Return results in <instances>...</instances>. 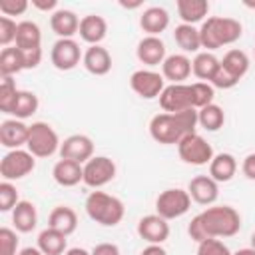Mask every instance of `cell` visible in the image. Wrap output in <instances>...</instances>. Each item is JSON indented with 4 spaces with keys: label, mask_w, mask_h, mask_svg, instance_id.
<instances>
[{
    "label": "cell",
    "mask_w": 255,
    "mask_h": 255,
    "mask_svg": "<svg viewBox=\"0 0 255 255\" xmlns=\"http://www.w3.org/2000/svg\"><path fill=\"white\" fill-rule=\"evenodd\" d=\"M241 229V215L231 205H209L201 213H197L187 233L195 243L205 239H219V237H233Z\"/></svg>",
    "instance_id": "cell-1"
},
{
    "label": "cell",
    "mask_w": 255,
    "mask_h": 255,
    "mask_svg": "<svg viewBox=\"0 0 255 255\" xmlns=\"http://www.w3.org/2000/svg\"><path fill=\"white\" fill-rule=\"evenodd\" d=\"M197 110H183L177 114H155L149 120V135L153 141L163 145H177L185 135L195 133L197 128Z\"/></svg>",
    "instance_id": "cell-2"
},
{
    "label": "cell",
    "mask_w": 255,
    "mask_h": 255,
    "mask_svg": "<svg viewBox=\"0 0 255 255\" xmlns=\"http://www.w3.org/2000/svg\"><path fill=\"white\" fill-rule=\"evenodd\" d=\"M241 34H243L241 22L235 18H225V16H211L199 28L201 48H205V52L235 44L241 38Z\"/></svg>",
    "instance_id": "cell-3"
},
{
    "label": "cell",
    "mask_w": 255,
    "mask_h": 255,
    "mask_svg": "<svg viewBox=\"0 0 255 255\" xmlns=\"http://www.w3.org/2000/svg\"><path fill=\"white\" fill-rule=\"evenodd\" d=\"M86 213L92 221L104 225V227H114L118 225L124 215H126V207H124V201L116 195H110L106 191H92L88 197H86Z\"/></svg>",
    "instance_id": "cell-4"
},
{
    "label": "cell",
    "mask_w": 255,
    "mask_h": 255,
    "mask_svg": "<svg viewBox=\"0 0 255 255\" xmlns=\"http://www.w3.org/2000/svg\"><path fill=\"white\" fill-rule=\"evenodd\" d=\"M60 145H62V141H60L56 129L50 124H46V122H34L30 126L26 149L34 157H50L56 151H60Z\"/></svg>",
    "instance_id": "cell-5"
},
{
    "label": "cell",
    "mask_w": 255,
    "mask_h": 255,
    "mask_svg": "<svg viewBox=\"0 0 255 255\" xmlns=\"http://www.w3.org/2000/svg\"><path fill=\"white\" fill-rule=\"evenodd\" d=\"M189 207H191V197L187 189H181V187H169L161 191L155 199V213L167 221L185 215Z\"/></svg>",
    "instance_id": "cell-6"
},
{
    "label": "cell",
    "mask_w": 255,
    "mask_h": 255,
    "mask_svg": "<svg viewBox=\"0 0 255 255\" xmlns=\"http://www.w3.org/2000/svg\"><path fill=\"white\" fill-rule=\"evenodd\" d=\"M177 153L181 161L189 165H209L213 159V147L211 143L199 135V133H189L177 143Z\"/></svg>",
    "instance_id": "cell-7"
},
{
    "label": "cell",
    "mask_w": 255,
    "mask_h": 255,
    "mask_svg": "<svg viewBox=\"0 0 255 255\" xmlns=\"http://www.w3.org/2000/svg\"><path fill=\"white\" fill-rule=\"evenodd\" d=\"M36 167V157L28 149H10L0 159V175L2 181H16L32 173Z\"/></svg>",
    "instance_id": "cell-8"
},
{
    "label": "cell",
    "mask_w": 255,
    "mask_h": 255,
    "mask_svg": "<svg viewBox=\"0 0 255 255\" xmlns=\"http://www.w3.org/2000/svg\"><path fill=\"white\" fill-rule=\"evenodd\" d=\"M116 163L108 155H94L84 163V181L92 189H100L108 185L116 177Z\"/></svg>",
    "instance_id": "cell-9"
},
{
    "label": "cell",
    "mask_w": 255,
    "mask_h": 255,
    "mask_svg": "<svg viewBox=\"0 0 255 255\" xmlns=\"http://www.w3.org/2000/svg\"><path fill=\"white\" fill-rule=\"evenodd\" d=\"M50 60H52V64H54L56 70L70 72V70H74L84 60V54L80 50V44L74 38H60L52 46Z\"/></svg>",
    "instance_id": "cell-10"
},
{
    "label": "cell",
    "mask_w": 255,
    "mask_h": 255,
    "mask_svg": "<svg viewBox=\"0 0 255 255\" xmlns=\"http://www.w3.org/2000/svg\"><path fill=\"white\" fill-rule=\"evenodd\" d=\"M159 106L167 114H177L193 108L191 84H169L159 94Z\"/></svg>",
    "instance_id": "cell-11"
},
{
    "label": "cell",
    "mask_w": 255,
    "mask_h": 255,
    "mask_svg": "<svg viewBox=\"0 0 255 255\" xmlns=\"http://www.w3.org/2000/svg\"><path fill=\"white\" fill-rule=\"evenodd\" d=\"M129 86L139 98L153 100V98H159V94L163 92L165 78L153 70H135L129 76Z\"/></svg>",
    "instance_id": "cell-12"
},
{
    "label": "cell",
    "mask_w": 255,
    "mask_h": 255,
    "mask_svg": "<svg viewBox=\"0 0 255 255\" xmlns=\"http://www.w3.org/2000/svg\"><path fill=\"white\" fill-rule=\"evenodd\" d=\"M58 153L60 159H72L84 165L88 159L94 157V141L84 133H72L62 141Z\"/></svg>",
    "instance_id": "cell-13"
},
{
    "label": "cell",
    "mask_w": 255,
    "mask_h": 255,
    "mask_svg": "<svg viewBox=\"0 0 255 255\" xmlns=\"http://www.w3.org/2000/svg\"><path fill=\"white\" fill-rule=\"evenodd\" d=\"M137 235L151 245H161L169 237V223L157 213L143 215L137 221Z\"/></svg>",
    "instance_id": "cell-14"
},
{
    "label": "cell",
    "mask_w": 255,
    "mask_h": 255,
    "mask_svg": "<svg viewBox=\"0 0 255 255\" xmlns=\"http://www.w3.org/2000/svg\"><path fill=\"white\" fill-rule=\"evenodd\" d=\"M187 193L191 201L209 207L219 197V183L209 175H195L187 185Z\"/></svg>",
    "instance_id": "cell-15"
},
{
    "label": "cell",
    "mask_w": 255,
    "mask_h": 255,
    "mask_svg": "<svg viewBox=\"0 0 255 255\" xmlns=\"http://www.w3.org/2000/svg\"><path fill=\"white\" fill-rule=\"evenodd\" d=\"M135 56L141 64H145L149 68L159 66L167 58L165 56V44L159 36H145L139 40V44L135 48Z\"/></svg>",
    "instance_id": "cell-16"
},
{
    "label": "cell",
    "mask_w": 255,
    "mask_h": 255,
    "mask_svg": "<svg viewBox=\"0 0 255 255\" xmlns=\"http://www.w3.org/2000/svg\"><path fill=\"white\" fill-rule=\"evenodd\" d=\"M30 126H26L22 120H4L0 124V143L8 149H20L28 141Z\"/></svg>",
    "instance_id": "cell-17"
},
{
    "label": "cell",
    "mask_w": 255,
    "mask_h": 255,
    "mask_svg": "<svg viewBox=\"0 0 255 255\" xmlns=\"http://www.w3.org/2000/svg\"><path fill=\"white\" fill-rule=\"evenodd\" d=\"M161 76L171 84H183L191 76V60L185 54H171L161 64Z\"/></svg>",
    "instance_id": "cell-18"
},
{
    "label": "cell",
    "mask_w": 255,
    "mask_h": 255,
    "mask_svg": "<svg viewBox=\"0 0 255 255\" xmlns=\"http://www.w3.org/2000/svg\"><path fill=\"white\" fill-rule=\"evenodd\" d=\"M52 177L62 187H74L84 181V165L72 159H58L52 169Z\"/></svg>",
    "instance_id": "cell-19"
},
{
    "label": "cell",
    "mask_w": 255,
    "mask_h": 255,
    "mask_svg": "<svg viewBox=\"0 0 255 255\" xmlns=\"http://www.w3.org/2000/svg\"><path fill=\"white\" fill-rule=\"evenodd\" d=\"M80 38L90 46H100L108 34V22L98 14H88L80 20Z\"/></svg>",
    "instance_id": "cell-20"
},
{
    "label": "cell",
    "mask_w": 255,
    "mask_h": 255,
    "mask_svg": "<svg viewBox=\"0 0 255 255\" xmlns=\"http://www.w3.org/2000/svg\"><path fill=\"white\" fill-rule=\"evenodd\" d=\"M18 50H22L24 54L28 52H38L42 50V32L38 28L36 22L24 20L18 22V32H16V44Z\"/></svg>",
    "instance_id": "cell-21"
},
{
    "label": "cell",
    "mask_w": 255,
    "mask_h": 255,
    "mask_svg": "<svg viewBox=\"0 0 255 255\" xmlns=\"http://www.w3.org/2000/svg\"><path fill=\"white\" fill-rule=\"evenodd\" d=\"M50 26H52V32L56 36H60V38H72L74 34L80 32V18L72 10L58 8L50 16Z\"/></svg>",
    "instance_id": "cell-22"
},
{
    "label": "cell",
    "mask_w": 255,
    "mask_h": 255,
    "mask_svg": "<svg viewBox=\"0 0 255 255\" xmlns=\"http://www.w3.org/2000/svg\"><path fill=\"white\" fill-rule=\"evenodd\" d=\"M139 26L147 36H159L169 26V14L161 6H149L141 12Z\"/></svg>",
    "instance_id": "cell-23"
},
{
    "label": "cell",
    "mask_w": 255,
    "mask_h": 255,
    "mask_svg": "<svg viewBox=\"0 0 255 255\" xmlns=\"http://www.w3.org/2000/svg\"><path fill=\"white\" fill-rule=\"evenodd\" d=\"M84 68L94 76H106L112 70V54L104 46H90L84 52Z\"/></svg>",
    "instance_id": "cell-24"
},
{
    "label": "cell",
    "mask_w": 255,
    "mask_h": 255,
    "mask_svg": "<svg viewBox=\"0 0 255 255\" xmlns=\"http://www.w3.org/2000/svg\"><path fill=\"white\" fill-rule=\"evenodd\" d=\"M12 223L16 227V231L20 233H30L36 229L38 225V211H36V205L32 201H26V199H20L18 205L12 209Z\"/></svg>",
    "instance_id": "cell-25"
},
{
    "label": "cell",
    "mask_w": 255,
    "mask_h": 255,
    "mask_svg": "<svg viewBox=\"0 0 255 255\" xmlns=\"http://www.w3.org/2000/svg\"><path fill=\"white\" fill-rule=\"evenodd\" d=\"M48 227H52V229H56V231H60L68 237L78 229V215L72 207L58 205L48 215Z\"/></svg>",
    "instance_id": "cell-26"
},
{
    "label": "cell",
    "mask_w": 255,
    "mask_h": 255,
    "mask_svg": "<svg viewBox=\"0 0 255 255\" xmlns=\"http://www.w3.org/2000/svg\"><path fill=\"white\" fill-rule=\"evenodd\" d=\"M237 171V159L231 153H217L213 155L209 163V177H213L217 183L231 181Z\"/></svg>",
    "instance_id": "cell-27"
},
{
    "label": "cell",
    "mask_w": 255,
    "mask_h": 255,
    "mask_svg": "<svg viewBox=\"0 0 255 255\" xmlns=\"http://www.w3.org/2000/svg\"><path fill=\"white\" fill-rule=\"evenodd\" d=\"M66 235L52 229V227H46L44 231H40L38 235V249L44 253V255H64L68 251V243H66Z\"/></svg>",
    "instance_id": "cell-28"
},
{
    "label": "cell",
    "mask_w": 255,
    "mask_h": 255,
    "mask_svg": "<svg viewBox=\"0 0 255 255\" xmlns=\"http://www.w3.org/2000/svg\"><path fill=\"white\" fill-rule=\"evenodd\" d=\"M22 70H26V56H24V52L18 50L16 46L2 48V52H0V76L2 78H6V76L14 78Z\"/></svg>",
    "instance_id": "cell-29"
},
{
    "label": "cell",
    "mask_w": 255,
    "mask_h": 255,
    "mask_svg": "<svg viewBox=\"0 0 255 255\" xmlns=\"http://www.w3.org/2000/svg\"><path fill=\"white\" fill-rule=\"evenodd\" d=\"M209 12L207 0H177V14L181 18V24H197L201 22Z\"/></svg>",
    "instance_id": "cell-30"
},
{
    "label": "cell",
    "mask_w": 255,
    "mask_h": 255,
    "mask_svg": "<svg viewBox=\"0 0 255 255\" xmlns=\"http://www.w3.org/2000/svg\"><path fill=\"white\" fill-rule=\"evenodd\" d=\"M219 64H221V60H217L211 52H199L191 60V72L201 82H211L215 72L219 70Z\"/></svg>",
    "instance_id": "cell-31"
},
{
    "label": "cell",
    "mask_w": 255,
    "mask_h": 255,
    "mask_svg": "<svg viewBox=\"0 0 255 255\" xmlns=\"http://www.w3.org/2000/svg\"><path fill=\"white\" fill-rule=\"evenodd\" d=\"M221 68L231 74L235 80H241L247 72H249V56L239 50V48H233L229 52H225L223 60H221Z\"/></svg>",
    "instance_id": "cell-32"
},
{
    "label": "cell",
    "mask_w": 255,
    "mask_h": 255,
    "mask_svg": "<svg viewBox=\"0 0 255 255\" xmlns=\"http://www.w3.org/2000/svg\"><path fill=\"white\" fill-rule=\"evenodd\" d=\"M38 106H40V102H38V96H36L34 92L20 90L8 114L14 116L16 120H22V122H24L26 118H30V116H34V114L38 112Z\"/></svg>",
    "instance_id": "cell-33"
},
{
    "label": "cell",
    "mask_w": 255,
    "mask_h": 255,
    "mask_svg": "<svg viewBox=\"0 0 255 255\" xmlns=\"http://www.w3.org/2000/svg\"><path fill=\"white\" fill-rule=\"evenodd\" d=\"M173 40H175V44H177L183 52H187V54L197 52V54H199L201 38H199V30H197L195 26H191V24H179V26H175V30H173Z\"/></svg>",
    "instance_id": "cell-34"
},
{
    "label": "cell",
    "mask_w": 255,
    "mask_h": 255,
    "mask_svg": "<svg viewBox=\"0 0 255 255\" xmlns=\"http://www.w3.org/2000/svg\"><path fill=\"white\" fill-rule=\"evenodd\" d=\"M197 124L207 131H217L225 124V112L217 104H209L201 110H197Z\"/></svg>",
    "instance_id": "cell-35"
},
{
    "label": "cell",
    "mask_w": 255,
    "mask_h": 255,
    "mask_svg": "<svg viewBox=\"0 0 255 255\" xmlns=\"http://www.w3.org/2000/svg\"><path fill=\"white\" fill-rule=\"evenodd\" d=\"M191 94H193V108L201 110V108L213 104L215 88L209 82H193L191 84Z\"/></svg>",
    "instance_id": "cell-36"
},
{
    "label": "cell",
    "mask_w": 255,
    "mask_h": 255,
    "mask_svg": "<svg viewBox=\"0 0 255 255\" xmlns=\"http://www.w3.org/2000/svg\"><path fill=\"white\" fill-rule=\"evenodd\" d=\"M18 92L20 90L16 88V80L12 76L2 78V82H0V112H4V114L10 112V108H12L14 100H16V96H18Z\"/></svg>",
    "instance_id": "cell-37"
},
{
    "label": "cell",
    "mask_w": 255,
    "mask_h": 255,
    "mask_svg": "<svg viewBox=\"0 0 255 255\" xmlns=\"http://www.w3.org/2000/svg\"><path fill=\"white\" fill-rule=\"evenodd\" d=\"M18 189L12 181L0 183V211H12L18 205Z\"/></svg>",
    "instance_id": "cell-38"
},
{
    "label": "cell",
    "mask_w": 255,
    "mask_h": 255,
    "mask_svg": "<svg viewBox=\"0 0 255 255\" xmlns=\"http://www.w3.org/2000/svg\"><path fill=\"white\" fill-rule=\"evenodd\" d=\"M197 255H233L221 239H205L197 243Z\"/></svg>",
    "instance_id": "cell-39"
},
{
    "label": "cell",
    "mask_w": 255,
    "mask_h": 255,
    "mask_svg": "<svg viewBox=\"0 0 255 255\" xmlns=\"http://www.w3.org/2000/svg\"><path fill=\"white\" fill-rule=\"evenodd\" d=\"M16 32H18V22H14L8 16H0V44L4 48L16 42Z\"/></svg>",
    "instance_id": "cell-40"
},
{
    "label": "cell",
    "mask_w": 255,
    "mask_h": 255,
    "mask_svg": "<svg viewBox=\"0 0 255 255\" xmlns=\"http://www.w3.org/2000/svg\"><path fill=\"white\" fill-rule=\"evenodd\" d=\"M18 235L16 231L2 227L0 229V255H18Z\"/></svg>",
    "instance_id": "cell-41"
},
{
    "label": "cell",
    "mask_w": 255,
    "mask_h": 255,
    "mask_svg": "<svg viewBox=\"0 0 255 255\" xmlns=\"http://www.w3.org/2000/svg\"><path fill=\"white\" fill-rule=\"evenodd\" d=\"M28 10V0H0V12L4 16H20Z\"/></svg>",
    "instance_id": "cell-42"
},
{
    "label": "cell",
    "mask_w": 255,
    "mask_h": 255,
    "mask_svg": "<svg viewBox=\"0 0 255 255\" xmlns=\"http://www.w3.org/2000/svg\"><path fill=\"white\" fill-rule=\"evenodd\" d=\"M213 88H219V90H231V88H235L237 84H239V80H235L231 74H227L223 68H221V64H219V70L215 72V76H213V80L209 82Z\"/></svg>",
    "instance_id": "cell-43"
},
{
    "label": "cell",
    "mask_w": 255,
    "mask_h": 255,
    "mask_svg": "<svg viewBox=\"0 0 255 255\" xmlns=\"http://www.w3.org/2000/svg\"><path fill=\"white\" fill-rule=\"evenodd\" d=\"M90 253L92 255H120V247L116 243H98Z\"/></svg>",
    "instance_id": "cell-44"
},
{
    "label": "cell",
    "mask_w": 255,
    "mask_h": 255,
    "mask_svg": "<svg viewBox=\"0 0 255 255\" xmlns=\"http://www.w3.org/2000/svg\"><path fill=\"white\" fill-rule=\"evenodd\" d=\"M241 171H243V175H245L247 179H253V181H255V153H249V155L243 159Z\"/></svg>",
    "instance_id": "cell-45"
},
{
    "label": "cell",
    "mask_w": 255,
    "mask_h": 255,
    "mask_svg": "<svg viewBox=\"0 0 255 255\" xmlns=\"http://www.w3.org/2000/svg\"><path fill=\"white\" fill-rule=\"evenodd\" d=\"M32 6L42 10V12H48V10H58V0H32Z\"/></svg>",
    "instance_id": "cell-46"
},
{
    "label": "cell",
    "mask_w": 255,
    "mask_h": 255,
    "mask_svg": "<svg viewBox=\"0 0 255 255\" xmlns=\"http://www.w3.org/2000/svg\"><path fill=\"white\" fill-rule=\"evenodd\" d=\"M139 255H167V251L161 247V245H147V247H143V251L139 253Z\"/></svg>",
    "instance_id": "cell-47"
},
{
    "label": "cell",
    "mask_w": 255,
    "mask_h": 255,
    "mask_svg": "<svg viewBox=\"0 0 255 255\" xmlns=\"http://www.w3.org/2000/svg\"><path fill=\"white\" fill-rule=\"evenodd\" d=\"M18 255H44V253L38 247H24V249L18 251Z\"/></svg>",
    "instance_id": "cell-48"
},
{
    "label": "cell",
    "mask_w": 255,
    "mask_h": 255,
    "mask_svg": "<svg viewBox=\"0 0 255 255\" xmlns=\"http://www.w3.org/2000/svg\"><path fill=\"white\" fill-rule=\"evenodd\" d=\"M64 255H92V253L86 251V249H82V247H72V249H68Z\"/></svg>",
    "instance_id": "cell-49"
},
{
    "label": "cell",
    "mask_w": 255,
    "mask_h": 255,
    "mask_svg": "<svg viewBox=\"0 0 255 255\" xmlns=\"http://www.w3.org/2000/svg\"><path fill=\"white\" fill-rule=\"evenodd\" d=\"M233 255H255V249H253V247H245V249H239V251H235Z\"/></svg>",
    "instance_id": "cell-50"
},
{
    "label": "cell",
    "mask_w": 255,
    "mask_h": 255,
    "mask_svg": "<svg viewBox=\"0 0 255 255\" xmlns=\"http://www.w3.org/2000/svg\"><path fill=\"white\" fill-rule=\"evenodd\" d=\"M251 247H253V249H255V233H253V235H251Z\"/></svg>",
    "instance_id": "cell-51"
}]
</instances>
